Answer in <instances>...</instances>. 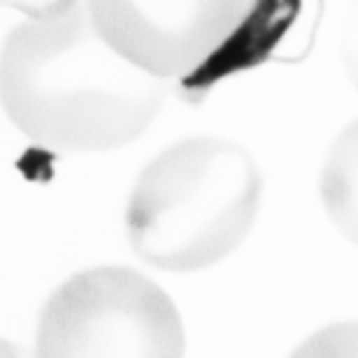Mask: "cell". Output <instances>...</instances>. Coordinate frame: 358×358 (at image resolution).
<instances>
[{
	"instance_id": "1",
	"label": "cell",
	"mask_w": 358,
	"mask_h": 358,
	"mask_svg": "<svg viewBox=\"0 0 358 358\" xmlns=\"http://www.w3.org/2000/svg\"><path fill=\"white\" fill-rule=\"evenodd\" d=\"M165 80L117 55L83 3L15 26L3 43V106L20 134L52 151H111L151 125Z\"/></svg>"
},
{
	"instance_id": "2",
	"label": "cell",
	"mask_w": 358,
	"mask_h": 358,
	"mask_svg": "<svg viewBox=\"0 0 358 358\" xmlns=\"http://www.w3.org/2000/svg\"><path fill=\"white\" fill-rule=\"evenodd\" d=\"M259 202L262 171L239 143L179 140L137 176L125 234L151 267L194 273L219 264L248 239Z\"/></svg>"
},
{
	"instance_id": "3",
	"label": "cell",
	"mask_w": 358,
	"mask_h": 358,
	"mask_svg": "<svg viewBox=\"0 0 358 358\" xmlns=\"http://www.w3.org/2000/svg\"><path fill=\"white\" fill-rule=\"evenodd\" d=\"M34 358H185L171 296L131 267L66 279L43 304Z\"/></svg>"
},
{
	"instance_id": "4",
	"label": "cell",
	"mask_w": 358,
	"mask_h": 358,
	"mask_svg": "<svg viewBox=\"0 0 358 358\" xmlns=\"http://www.w3.org/2000/svg\"><path fill=\"white\" fill-rule=\"evenodd\" d=\"M92 20L106 43L131 66L157 80L199 69L216 55L250 15V3H88Z\"/></svg>"
},
{
	"instance_id": "5",
	"label": "cell",
	"mask_w": 358,
	"mask_h": 358,
	"mask_svg": "<svg viewBox=\"0 0 358 358\" xmlns=\"http://www.w3.org/2000/svg\"><path fill=\"white\" fill-rule=\"evenodd\" d=\"M319 194L341 236L358 245V120H352L330 145L319 176Z\"/></svg>"
},
{
	"instance_id": "6",
	"label": "cell",
	"mask_w": 358,
	"mask_h": 358,
	"mask_svg": "<svg viewBox=\"0 0 358 358\" xmlns=\"http://www.w3.org/2000/svg\"><path fill=\"white\" fill-rule=\"evenodd\" d=\"M290 358H358V322L316 330L290 352Z\"/></svg>"
},
{
	"instance_id": "7",
	"label": "cell",
	"mask_w": 358,
	"mask_h": 358,
	"mask_svg": "<svg viewBox=\"0 0 358 358\" xmlns=\"http://www.w3.org/2000/svg\"><path fill=\"white\" fill-rule=\"evenodd\" d=\"M344 66H347V71H350L352 85L358 88V29L350 31L347 40H344Z\"/></svg>"
},
{
	"instance_id": "8",
	"label": "cell",
	"mask_w": 358,
	"mask_h": 358,
	"mask_svg": "<svg viewBox=\"0 0 358 358\" xmlns=\"http://www.w3.org/2000/svg\"><path fill=\"white\" fill-rule=\"evenodd\" d=\"M3 358H23V355H20V347L12 344V341H6V344H3Z\"/></svg>"
}]
</instances>
